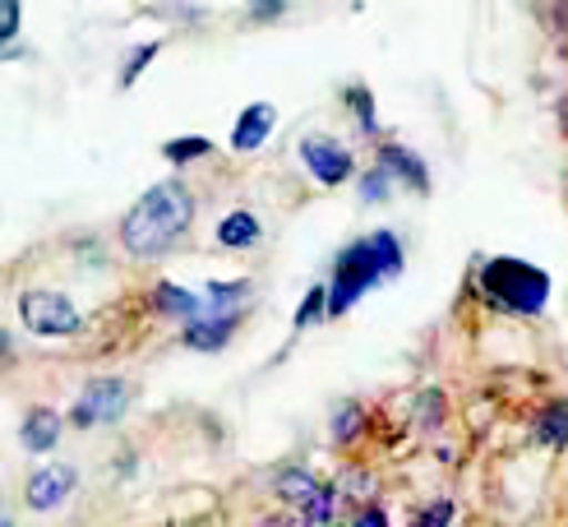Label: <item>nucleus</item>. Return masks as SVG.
Returning <instances> with one entry per match:
<instances>
[{"instance_id": "nucleus-1", "label": "nucleus", "mask_w": 568, "mask_h": 527, "mask_svg": "<svg viewBox=\"0 0 568 527\" xmlns=\"http://www.w3.org/2000/svg\"><path fill=\"white\" fill-rule=\"evenodd\" d=\"M194 227V190L181 181V176H166L158 185H149L139 200L125 209L121 217V250L130 260L149 264V260H162L190 236Z\"/></svg>"}, {"instance_id": "nucleus-2", "label": "nucleus", "mask_w": 568, "mask_h": 527, "mask_svg": "<svg viewBox=\"0 0 568 527\" xmlns=\"http://www.w3.org/2000/svg\"><path fill=\"white\" fill-rule=\"evenodd\" d=\"M403 268H407V245H403V236H397L393 227H375V232L347 241L333 255L328 283H324V292H328V320L352 315L375 287L393 283V277H403Z\"/></svg>"}, {"instance_id": "nucleus-3", "label": "nucleus", "mask_w": 568, "mask_h": 527, "mask_svg": "<svg viewBox=\"0 0 568 527\" xmlns=\"http://www.w3.org/2000/svg\"><path fill=\"white\" fill-rule=\"evenodd\" d=\"M471 287L476 296L490 305L499 315H514V320H536L550 311V296H555V283L541 264L531 260H518V255H490L480 260L476 273H471Z\"/></svg>"}, {"instance_id": "nucleus-4", "label": "nucleus", "mask_w": 568, "mask_h": 527, "mask_svg": "<svg viewBox=\"0 0 568 527\" xmlns=\"http://www.w3.org/2000/svg\"><path fill=\"white\" fill-rule=\"evenodd\" d=\"M134 403V384L121 375H98L79 388V398L70 407V426L79 430H98V426H116Z\"/></svg>"}, {"instance_id": "nucleus-5", "label": "nucleus", "mask_w": 568, "mask_h": 527, "mask_svg": "<svg viewBox=\"0 0 568 527\" xmlns=\"http://www.w3.org/2000/svg\"><path fill=\"white\" fill-rule=\"evenodd\" d=\"M19 324L33 333V338H74V333L83 328V315L65 292L28 287L19 296Z\"/></svg>"}, {"instance_id": "nucleus-6", "label": "nucleus", "mask_w": 568, "mask_h": 527, "mask_svg": "<svg viewBox=\"0 0 568 527\" xmlns=\"http://www.w3.org/2000/svg\"><path fill=\"white\" fill-rule=\"evenodd\" d=\"M296 158L305 166V176L315 185H324V190H337V185H347L356 176V153L337 134H324V130H310L296 144Z\"/></svg>"}, {"instance_id": "nucleus-7", "label": "nucleus", "mask_w": 568, "mask_h": 527, "mask_svg": "<svg viewBox=\"0 0 568 527\" xmlns=\"http://www.w3.org/2000/svg\"><path fill=\"white\" fill-rule=\"evenodd\" d=\"M74 486H79V472L70 463H47L23 482V505L33 514H55L74 495Z\"/></svg>"}, {"instance_id": "nucleus-8", "label": "nucleus", "mask_w": 568, "mask_h": 527, "mask_svg": "<svg viewBox=\"0 0 568 527\" xmlns=\"http://www.w3.org/2000/svg\"><path fill=\"white\" fill-rule=\"evenodd\" d=\"M375 166H384L393 185H403L412 194H430V162H425L416 149L397 144V139H379L375 144Z\"/></svg>"}, {"instance_id": "nucleus-9", "label": "nucleus", "mask_w": 568, "mask_h": 527, "mask_svg": "<svg viewBox=\"0 0 568 527\" xmlns=\"http://www.w3.org/2000/svg\"><path fill=\"white\" fill-rule=\"evenodd\" d=\"M273 130H277V107L273 102H250L236 116L232 134H226V144H232V153H260L273 139Z\"/></svg>"}, {"instance_id": "nucleus-10", "label": "nucleus", "mask_w": 568, "mask_h": 527, "mask_svg": "<svg viewBox=\"0 0 568 527\" xmlns=\"http://www.w3.org/2000/svg\"><path fill=\"white\" fill-rule=\"evenodd\" d=\"M241 324H245V311H241V315H199L194 324L181 328V343H185L190 352L213 356V352H222V347H232V338H236Z\"/></svg>"}, {"instance_id": "nucleus-11", "label": "nucleus", "mask_w": 568, "mask_h": 527, "mask_svg": "<svg viewBox=\"0 0 568 527\" xmlns=\"http://www.w3.org/2000/svg\"><path fill=\"white\" fill-rule=\"evenodd\" d=\"M61 435H65V416L55 412V407L38 403V407H28V412H23V422H19V444H23L28 454H51L55 444H61Z\"/></svg>"}, {"instance_id": "nucleus-12", "label": "nucleus", "mask_w": 568, "mask_h": 527, "mask_svg": "<svg viewBox=\"0 0 568 527\" xmlns=\"http://www.w3.org/2000/svg\"><path fill=\"white\" fill-rule=\"evenodd\" d=\"M250 292H254L250 277H213L199 292V301H204V315H241L250 305Z\"/></svg>"}, {"instance_id": "nucleus-13", "label": "nucleus", "mask_w": 568, "mask_h": 527, "mask_svg": "<svg viewBox=\"0 0 568 527\" xmlns=\"http://www.w3.org/2000/svg\"><path fill=\"white\" fill-rule=\"evenodd\" d=\"M531 444L536 449H550V454L568 449V398H550L531 416Z\"/></svg>"}, {"instance_id": "nucleus-14", "label": "nucleus", "mask_w": 568, "mask_h": 527, "mask_svg": "<svg viewBox=\"0 0 568 527\" xmlns=\"http://www.w3.org/2000/svg\"><path fill=\"white\" fill-rule=\"evenodd\" d=\"M320 482H324V477H315L310 467H301V463H282V467L273 472V495H277L292 514H301V509H305V499L320 490Z\"/></svg>"}, {"instance_id": "nucleus-15", "label": "nucleus", "mask_w": 568, "mask_h": 527, "mask_svg": "<svg viewBox=\"0 0 568 527\" xmlns=\"http://www.w3.org/2000/svg\"><path fill=\"white\" fill-rule=\"evenodd\" d=\"M213 241L222 250H254V245L264 241V222H260V213H254V209H232V213L217 222Z\"/></svg>"}, {"instance_id": "nucleus-16", "label": "nucleus", "mask_w": 568, "mask_h": 527, "mask_svg": "<svg viewBox=\"0 0 568 527\" xmlns=\"http://www.w3.org/2000/svg\"><path fill=\"white\" fill-rule=\"evenodd\" d=\"M153 311L185 328V324H194L199 315H204V301H199V292H190L181 283H158L153 287Z\"/></svg>"}, {"instance_id": "nucleus-17", "label": "nucleus", "mask_w": 568, "mask_h": 527, "mask_svg": "<svg viewBox=\"0 0 568 527\" xmlns=\"http://www.w3.org/2000/svg\"><path fill=\"white\" fill-rule=\"evenodd\" d=\"M365 426H371V412H365V403H356V398H343L328 416V435H333L337 449H352V444L365 435Z\"/></svg>"}, {"instance_id": "nucleus-18", "label": "nucleus", "mask_w": 568, "mask_h": 527, "mask_svg": "<svg viewBox=\"0 0 568 527\" xmlns=\"http://www.w3.org/2000/svg\"><path fill=\"white\" fill-rule=\"evenodd\" d=\"M343 107H347V116L356 121V130L365 134V139H379V111H375V89L371 83H347L343 89Z\"/></svg>"}, {"instance_id": "nucleus-19", "label": "nucleus", "mask_w": 568, "mask_h": 527, "mask_svg": "<svg viewBox=\"0 0 568 527\" xmlns=\"http://www.w3.org/2000/svg\"><path fill=\"white\" fill-rule=\"evenodd\" d=\"M337 505H343V482H320V490L305 499L301 523L305 527H337Z\"/></svg>"}, {"instance_id": "nucleus-20", "label": "nucleus", "mask_w": 568, "mask_h": 527, "mask_svg": "<svg viewBox=\"0 0 568 527\" xmlns=\"http://www.w3.org/2000/svg\"><path fill=\"white\" fill-rule=\"evenodd\" d=\"M209 153H213V139H204V134H181V139H166V144H162V158L172 166L204 162Z\"/></svg>"}, {"instance_id": "nucleus-21", "label": "nucleus", "mask_w": 568, "mask_h": 527, "mask_svg": "<svg viewBox=\"0 0 568 527\" xmlns=\"http://www.w3.org/2000/svg\"><path fill=\"white\" fill-rule=\"evenodd\" d=\"M393 181H388V172H384V166H365V172H361V181H356V200L365 204V209H379V204H388L393 200Z\"/></svg>"}, {"instance_id": "nucleus-22", "label": "nucleus", "mask_w": 568, "mask_h": 527, "mask_svg": "<svg viewBox=\"0 0 568 527\" xmlns=\"http://www.w3.org/2000/svg\"><path fill=\"white\" fill-rule=\"evenodd\" d=\"M416 426L425 430V435H439V426H444V416H448V398H444V388H420L416 394Z\"/></svg>"}, {"instance_id": "nucleus-23", "label": "nucleus", "mask_w": 568, "mask_h": 527, "mask_svg": "<svg viewBox=\"0 0 568 527\" xmlns=\"http://www.w3.org/2000/svg\"><path fill=\"white\" fill-rule=\"evenodd\" d=\"M328 320V292H324V283H315L305 296H301V305H296V315H292V333H310L315 324H324Z\"/></svg>"}, {"instance_id": "nucleus-24", "label": "nucleus", "mask_w": 568, "mask_h": 527, "mask_svg": "<svg viewBox=\"0 0 568 527\" xmlns=\"http://www.w3.org/2000/svg\"><path fill=\"white\" fill-rule=\"evenodd\" d=\"M158 51H162V42L153 38V42L134 47V51L125 55V65H121V89H134V83H139V74H144V70L158 61Z\"/></svg>"}, {"instance_id": "nucleus-25", "label": "nucleus", "mask_w": 568, "mask_h": 527, "mask_svg": "<svg viewBox=\"0 0 568 527\" xmlns=\"http://www.w3.org/2000/svg\"><path fill=\"white\" fill-rule=\"evenodd\" d=\"M458 523V505H453L448 495H439V499H430V505H425L407 527H453Z\"/></svg>"}, {"instance_id": "nucleus-26", "label": "nucleus", "mask_w": 568, "mask_h": 527, "mask_svg": "<svg viewBox=\"0 0 568 527\" xmlns=\"http://www.w3.org/2000/svg\"><path fill=\"white\" fill-rule=\"evenodd\" d=\"M337 527H393V518H388V509L379 505H356L347 518H337Z\"/></svg>"}, {"instance_id": "nucleus-27", "label": "nucleus", "mask_w": 568, "mask_h": 527, "mask_svg": "<svg viewBox=\"0 0 568 527\" xmlns=\"http://www.w3.org/2000/svg\"><path fill=\"white\" fill-rule=\"evenodd\" d=\"M19 23H23L19 0H0V55H6V51H10V42L19 38Z\"/></svg>"}, {"instance_id": "nucleus-28", "label": "nucleus", "mask_w": 568, "mask_h": 527, "mask_svg": "<svg viewBox=\"0 0 568 527\" xmlns=\"http://www.w3.org/2000/svg\"><path fill=\"white\" fill-rule=\"evenodd\" d=\"M287 14V6H282V0H273V6H250V19L254 23H273V19H282Z\"/></svg>"}, {"instance_id": "nucleus-29", "label": "nucleus", "mask_w": 568, "mask_h": 527, "mask_svg": "<svg viewBox=\"0 0 568 527\" xmlns=\"http://www.w3.org/2000/svg\"><path fill=\"white\" fill-rule=\"evenodd\" d=\"M264 527H305V523H301V514H292V509H282V514L264 518Z\"/></svg>"}, {"instance_id": "nucleus-30", "label": "nucleus", "mask_w": 568, "mask_h": 527, "mask_svg": "<svg viewBox=\"0 0 568 527\" xmlns=\"http://www.w3.org/2000/svg\"><path fill=\"white\" fill-rule=\"evenodd\" d=\"M14 356V338H10V328H0V366Z\"/></svg>"}, {"instance_id": "nucleus-31", "label": "nucleus", "mask_w": 568, "mask_h": 527, "mask_svg": "<svg viewBox=\"0 0 568 527\" xmlns=\"http://www.w3.org/2000/svg\"><path fill=\"white\" fill-rule=\"evenodd\" d=\"M0 527H14V518H10L6 509H0Z\"/></svg>"}]
</instances>
